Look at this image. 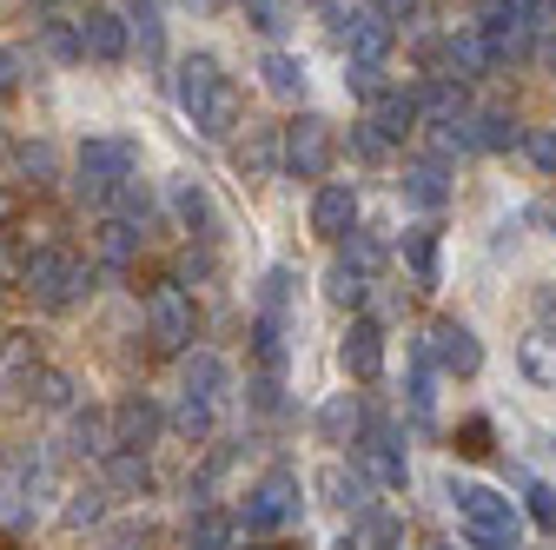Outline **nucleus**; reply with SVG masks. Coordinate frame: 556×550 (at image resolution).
I'll return each instance as SVG.
<instances>
[{
	"mask_svg": "<svg viewBox=\"0 0 556 550\" xmlns=\"http://www.w3.org/2000/svg\"><path fill=\"white\" fill-rule=\"evenodd\" d=\"M173 100H179V113L205 133V140H226V133L239 126V87L219 74V60H213V53L179 60V74H173Z\"/></svg>",
	"mask_w": 556,
	"mask_h": 550,
	"instance_id": "f257e3e1",
	"label": "nucleus"
},
{
	"mask_svg": "<svg viewBox=\"0 0 556 550\" xmlns=\"http://www.w3.org/2000/svg\"><path fill=\"white\" fill-rule=\"evenodd\" d=\"M21 292H34L47 312H66L80 292H93V265H87L80 252H66V246L27 252V265H21Z\"/></svg>",
	"mask_w": 556,
	"mask_h": 550,
	"instance_id": "f03ea898",
	"label": "nucleus"
},
{
	"mask_svg": "<svg viewBox=\"0 0 556 550\" xmlns=\"http://www.w3.org/2000/svg\"><path fill=\"white\" fill-rule=\"evenodd\" d=\"M451 504H457L464 537L477 550H517V511H510V498H497L491 485H457Z\"/></svg>",
	"mask_w": 556,
	"mask_h": 550,
	"instance_id": "7ed1b4c3",
	"label": "nucleus"
},
{
	"mask_svg": "<svg viewBox=\"0 0 556 550\" xmlns=\"http://www.w3.org/2000/svg\"><path fill=\"white\" fill-rule=\"evenodd\" d=\"M192 332H199L192 292L179 279H153L147 286V338H153V352H186Z\"/></svg>",
	"mask_w": 556,
	"mask_h": 550,
	"instance_id": "20e7f679",
	"label": "nucleus"
},
{
	"mask_svg": "<svg viewBox=\"0 0 556 550\" xmlns=\"http://www.w3.org/2000/svg\"><path fill=\"white\" fill-rule=\"evenodd\" d=\"M239 524H245L252 537H271V530L299 524V477H292V471H265L258 485L245 491V504H239Z\"/></svg>",
	"mask_w": 556,
	"mask_h": 550,
	"instance_id": "39448f33",
	"label": "nucleus"
},
{
	"mask_svg": "<svg viewBox=\"0 0 556 550\" xmlns=\"http://www.w3.org/2000/svg\"><path fill=\"white\" fill-rule=\"evenodd\" d=\"M132 173H139V147H132V140H87V147H80V192H87V199L113 205V192H119Z\"/></svg>",
	"mask_w": 556,
	"mask_h": 550,
	"instance_id": "423d86ee",
	"label": "nucleus"
},
{
	"mask_svg": "<svg viewBox=\"0 0 556 550\" xmlns=\"http://www.w3.org/2000/svg\"><path fill=\"white\" fill-rule=\"evenodd\" d=\"M331 153H338L331 126L312 120V113H299V120L286 126V140H278V160H286V173H299V179H325V173H331Z\"/></svg>",
	"mask_w": 556,
	"mask_h": 550,
	"instance_id": "0eeeda50",
	"label": "nucleus"
},
{
	"mask_svg": "<svg viewBox=\"0 0 556 550\" xmlns=\"http://www.w3.org/2000/svg\"><path fill=\"white\" fill-rule=\"evenodd\" d=\"M477 34H483L491 66H497V60H523V53H530V14H523V0H497L491 21H483Z\"/></svg>",
	"mask_w": 556,
	"mask_h": 550,
	"instance_id": "6e6552de",
	"label": "nucleus"
},
{
	"mask_svg": "<svg viewBox=\"0 0 556 550\" xmlns=\"http://www.w3.org/2000/svg\"><path fill=\"white\" fill-rule=\"evenodd\" d=\"M338 47L352 53V66H384V53H391V21H378L371 8L344 14V21H338Z\"/></svg>",
	"mask_w": 556,
	"mask_h": 550,
	"instance_id": "1a4fd4ad",
	"label": "nucleus"
},
{
	"mask_svg": "<svg viewBox=\"0 0 556 550\" xmlns=\"http://www.w3.org/2000/svg\"><path fill=\"white\" fill-rule=\"evenodd\" d=\"M352 220H358V192L344 186V179H325L312 192V233L318 239H344V233H352Z\"/></svg>",
	"mask_w": 556,
	"mask_h": 550,
	"instance_id": "9d476101",
	"label": "nucleus"
},
{
	"mask_svg": "<svg viewBox=\"0 0 556 550\" xmlns=\"http://www.w3.org/2000/svg\"><path fill=\"white\" fill-rule=\"evenodd\" d=\"M431 352H438V365H444V372H457V378H470V372L483 365V346H477V332H470L464 318H438Z\"/></svg>",
	"mask_w": 556,
	"mask_h": 550,
	"instance_id": "9b49d317",
	"label": "nucleus"
},
{
	"mask_svg": "<svg viewBox=\"0 0 556 550\" xmlns=\"http://www.w3.org/2000/svg\"><path fill=\"white\" fill-rule=\"evenodd\" d=\"M344 372L365 378V385L384 372V332L371 318H352V332H344Z\"/></svg>",
	"mask_w": 556,
	"mask_h": 550,
	"instance_id": "f8f14e48",
	"label": "nucleus"
},
{
	"mask_svg": "<svg viewBox=\"0 0 556 550\" xmlns=\"http://www.w3.org/2000/svg\"><path fill=\"white\" fill-rule=\"evenodd\" d=\"M74 34H80V53H93V60H119L126 53V21L113 8H87Z\"/></svg>",
	"mask_w": 556,
	"mask_h": 550,
	"instance_id": "ddd939ff",
	"label": "nucleus"
},
{
	"mask_svg": "<svg viewBox=\"0 0 556 550\" xmlns=\"http://www.w3.org/2000/svg\"><path fill=\"white\" fill-rule=\"evenodd\" d=\"M153 438H160V404L126 398V404L113 411V445H119V451H147Z\"/></svg>",
	"mask_w": 556,
	"mask_h": 550,
	"instance_id": "4468645a",
	"label": "nucleus"
},
{
	"mask_svg": "<svg viewBox=\"0 0 556 550\" xmlns=\"http://www.w3.org/2000/svg\"><path fill=\"white\" fill-rule=\"evenodd\" d=\"M404 199H410V205H425V213H438V205L451 199V173H444V160H410V166H404Z\"/></svg>",
	"mask_w": 556,
	"mask_h": 550,
	"instance_id": "2eb2a0df",
	"label": "nucleus"
},
{
	"mask_svg": "<svg viewBox=\"0 0 556 550\" xmlns=\"http://www.w3.org/2000/svg\"><path fill=\"white\" fill-rule=\"evenodd\" d=\"M34 372H40L34 332H0V391H14V385H34Z\"/></svg>",
	"mask_w": 556,
	"mask_h": 550,
	"instance_id": "dca6fc26",
	"label": "nucleus"
},
{
	"mask_svg": "<svg viewBox=\"0 0 556 550\" xmlns=\"http://www.w3.org/2000/svg\"><path fill=\"white\" fill-rule=\"evenodd\" d=\"M371 126L384 133V140L410 133L417 126V93H371Z\"/></svg>",
	"mask_w": 556,
	"mask_h": 550,
	"instance_id": "f3484780",
	"label": "nucleus"
},
{
	"mask_svg": "<svg viewBox=\"0 0 556 550\" xmlns=\"http://www.w3.org/2000/svg\"><path fill=\"white\" fill-rule=\"evenodd\" d=\"M517 365H523L530 385H549V391H556V338H549V332H530L523 346H517Z\"/></svg>",
	"mask_w": 556,
	"mask_h": 550,
	"instance_id": "a211bd4d",
	"label": "nucleus"
},
{
	"mask_svg": "<svg viewBox=\"0 0 556 550\" xmlns=\"http://www.w3.org/2000/svg\"><path fill=\"white\" fill-rule=\"evenodd\" d=\"M258 74H265V93H271V100H299V93H305V66H299V53H265Z\"/></svg>",
	"mask_w": 556,
	"mask_h": 550,
	"instance_id": "6ab92c4d",
	"label": "nucleus"
},
{
	"mask_svg": "<svg viewBox=\"0 0 556 550\" xmlns=\"http://www.w3.org/2000/svg\"><path fill=\"white\" fill-rule=\"evenodd\" d=\"M318 432H325V445H352V432H358V398H352V391L325 398V411H318Z\"/></svg>",
	"mask_w": 556,
	"mask_h": 550,
	"instance_id": "aec40b11",
	"label": "nucleus"
},
{
	"mask_svg": "<svg viewBox=\"0 0 556 550\" xmlns=\"http://www.w3.org/2000/svg\"><path fill=\"white\" fill-rule=\"evenodd\" d=\"M126 34H139V47H147V60H160V40H166L160 0H126Z\"/></svg>",
	"mask_w": 556,
	"mask_h": 550,
	"instance_id": "412c9836",
	"label": "nucleus"
},
{
	"mask_svg": "<svg viewBox=\"0 0 556 550\" xmlns=\"http://www.w3.org/2000/svg\"><path fill=\"white\" fill-rule=\"evenodd\" d=\"M132 246H139V233H132V226H126L119 213L93 226V252H100L106 265H126V259H132Z\"/></svg>",
	"mask_w": 556,
	"mask_h": 550,
	"instance_id": "4be33fe9",
	"label": "nucleus"
},
{
	"mask_svg": "<svg viewBox=\"0 0 556 550\" xmlns=\"http://www.w3.org/2000/svg\"><path fill=\"white\" fill-rule=\"evenodd\" d=\"M219 385H226V365H219L213 352H192V365H186V398H205V404H213Z\"/></svg>",
	"mask_w": 556,
	"mask_h": 550,
	"instance_id": "5701e85b",
	"label": "nucleus"
},
{
	"mask_svg": "<svg viewBox=\"0 0 556 550\" xmlns=\"http://www.w3.org/2000/svg\"><path fill=\"white\" fill-rule=\"evenodd\" d=\"M239 173H245V179H265V173H278V140H271L265 126H258L252 140L239 147Z\"/></svg>",
	"mask_w": 556,
	"mask_h": 550,
	"instance_id": "b1692460",
	"label": "nucleus"
},
{
	"mask_svg": "<svg viewBox=\"0 0 556 550\" xmlns=\"http://www.w3.org/2000/svg\"><path fill=\"white\" fill-rule=\"evenodd\" d=\"M470 126V147H483V153H497V147H517L523 133L504 120V113H483V120H464Z\"/></svg>",
	"mask_w": 556,
	"mask_h": 550,
	"instance_id": "393cba45",
	"label": "nucleus"
},
{
	"mask_svg": "<svg viewBox=\"0 0 556 550\" xmlns=\"http://www.w3.org/2000/svg\"><path fill=\"white\" fill-rule=\"evenodd\" d=\"M417 113H438V120L451 126V120L464 113V87H457V80H431L425 93H417Z\"/></svg>",
	"mask_w": 556,
	"mask_h": 550,
	"instance_id": "a878e982",
	"label": "nucleus"
},
{
	"mask_svg": "<svg viewBox=\"0 0 556 550\" xmlns=\"http://www.w3.org/2000/svg\"><path fill=\"white\" fill-rule=\"evenodd\" d=\"M365 464L378 471V485H404V458L391 451V438H384V432H371V438H365Z\"/></svg>",
	"mask_w": 556,
	"mask_h": 550,
	"instance_id": "bb28decb",
	"label": "nucleus"
},
{
	"mask_svg": "<svg viewBox=\"0 0 556 550\" xmlns=\"http://www.w3.org/2000/svg\"><path fill=\"white\" fill-rule=\"evenodd\" d=\"M325 292H331V305H338V312H358V305H365V279H358L352 265H331Z\"/></svg>",
	"mask_w": 556,
	"mask_h": 550,
	"instance_id": "cd10ccee",
	"label": "nucleus"
},
{
	"mask_svg": "<svg viewBox=\"0 0 556 550\" xmlns=\"http://www.w3.org/2000/svg\"><path fill=\"white\" fill-rule=\"evenodd\" d=\"M318 485L331 491V504H365V477H358V471H344V464H325Z\"/></svg>",
	"mask_w": 556,
	"mask_h": 550,
	"instance_id": "c85d7f7f",
	"label": "nucleus"
},
{
	"mask_svg": "<svg viewBox=\"0 0 556 550\" xmlns=\"http://www.w3.org/2000/svg\"><path fill=\"white\" fill-rule=\"evenodd\" d=\"M113 485H119V491H147V485H153L147 458H139V451H113Z\"/></svg>",
	"mask_w": 556,
	"mask_h": 550,
	"instance_id": "c756f323",
	"label": "nucleus"
},
{
	"mask_svg": "<svg viewBox=\"0 0 556 550\" xmlns=\"http://www.w3.org/2000/svg\"><path fill=\"white\" fill-rule=\"evenodd\" d=\"M451 445H457V458H491V418H464Z\"/></svg>",
	"mask_w": 556,
	"mask_h": 550,
	"instance_id": "7c9ffc66",
	"label": "nucleus"
},
{
	"mask_svg": "<svg viewBox=\"0 0 556 550\" xmlns=\"http://www.w3.org/2000/svg\"><path fill=\"white\" fill-rule=\"evenodd\" d=\"M410 272H417V286H438V239L431 233H410Z\"/></svg>",
	"mask_w": 556,
	"mask_h": 550,
	"instance_id": "2f4dec72",
	"label": "nucleus"
},
{
	"mask_svg": "<svg viewBox=\"0 0 556 550\" xmlns=\"http://www.w3.org/2000/svg\"><path fill=\"white\" fill-rule=\"evenodd\" d=\"M27 391H34L47 411H66V404H74V385H66L60 372H34V385H27Z\"/></svg>",
	"mask_w": 556,
	"mask_h": 550,
	"instance_id": "473e14b6",
	"label": "nucleus"
},
{
	"mask_svg": "<svg viewBox=\"0 0 556 550\" xmlns=\"http://www.w3.org/2000/svg\"><path fill=\"white\" fill-rule=\"evenodd\" d=\"M173 205H179V220H186V226H199V233L213 226V205H205V192H199V186H179V192H173Z\"/></svg>",
	"mask_w": 556,
	"mask_h": 550,
	"instance_id": "72a5a7b5",
	"label": "nucleus"
},
{
	"mask_svg": "<svg viewBox=\"0 0 556 550\" xmlns=\"http://www.w3.org/2000/svg\"><path fill=\"white\" fill-rule=\"evenodd\" d=\"M258 365H265V372L286 365V346H278V318H258Z\"/></svg>",
	"mask_w": 556,
	"mask_h": 550,
	"instance_id": "f704fd0d",
	"label": "nucleus"
},
{
	"mask_svg": "<svg viewBox=\"0 0 556 550\" xmlns=\"http://www.w3.org/2000/svg\"><path fill=\"white\" fill-rule=\"evenodd\" d=\"M378 259H384V246H378V239H352V246H344V259H338V265H352L358 279H365V272H371Z\"/></svg>",
	"mask_w": 556,
	"mask_h": 550,
	"instance_id": "c9c22d12",
	"label": "nucleus"
},
{
	"mask_svg": "<svg viewBox=\"0 0 556 550\" xmlns=\"http://www.w3.org/2000/svg\"><path fill=\"white\" fill-rule=\"evenodd\" d=\"M344 147H352L358 160H378V153H384V133H378V126L365 120V126H352V140H344Z\"/></svg>",
	"mask_w": 556,
	"mask_h": 550,
	"instance_id": "e433bc0d",
	"label": "nucleus"
},
{
	"mask_svg": "<svg viewBox=\"0 0 556 550\" xmlns=\"http://www.w3.org/2000/svg\"><path fill=\"white\" fill-rule=\"evenodd\" d=\"M523 153H530L543 173H556V133H523Z\"/></svg>",
	"mask_w": 556,
	"mask_h": 550,
	"instance_id": "4c0bfd02",
	"label": "nucleus"
},
{
	"mask_svg": "<svg viewBox=\"0 0 556 550\" xmlns=\"http://www.w3.org/2000/svg\"><path fill=\"white\" fill-rule=\"evenodd\" d=\"M530 517H536L543 530H556V491H549V485H530Z\"/></svg>",
	"mask_w": 556,
	"mask_h": 550,
	"instance_id": "58836bf2",
	"label": "nucleus"
},
{
	"mask_svg": "<svg viewBox=\"0 0 556 550\" xmlns=\"http://www.w3.org/2000/svg\"><path fill=\"white\" fill-rule=\"evenodd\" d=\"M21 265H27V252L14 239H0V286H21Z\"/></svg>",
	"mask_w": 556,
	"mask_h": 550,
	"instance_id": "ea45409f",
	"label": "nucleus"
},
{
	"mask_svg": "<svg viewBox=\"0 0 556 550\" xmlns=\"http://www.w3.org/2000/svg\"><path fill=\"white\" fill-rule=\"evenodd\" d=\"M100 517V491H80V504H66V530H80Z\"/></svg>",
	"mask_w": 556,
	"mask_h": 550,
	"instance_id": "a19ab883",
	"label": "nucleus"
},
{
	"mask_svg": "<svg viewBox=\"0 0 556 550\" xmlns=\"http://www.w3.org/2000/svg\"><path fill=\"white\" fill-rule=\"evenodd\" d=\"M252 27H265V34H278V27H286V14H278V0H252Z\"/></svg>",
	"mask_w": 556,
	"mask_h": 550,
	"instance_id": "79ce46f5",
	"label": "nucleus"
},
{
	"mask_svg": "<svg viewBox=\"0 0 556 550\" xmlns=\"http://www.w3.org/2000/svg\"><path fill=\"white\" fill-rule=\"evenodd\" d=\"M21 166H27V173H40V179H47V173H53V153H47V147H21Z\"/></svg>",
	"mask_w": 556,
	"mask_h": 550,
	"instance_id": "37998d69",
	"label": "nucleus"
},
{
	"mask_svg": "<svg viewBox=\"0 0 556 550\" xmlns=\"http://www.w3.org/2000/svg\"><path fill=\"white\" fill-rule=\"evenodd\" d=\"M371 14H378V21H410V14H417V0H378Z\"/></svg>",
	"mask_w": 556,
	"mask_h": 550,
	"instance_id": "c03bdc74",
	"label": "nucleus"
},
{
	"mask_svg": "<svg viewBox=\"0 0 556 550\" xmlns=\"http://www.w3.org/2000/svg\"><path fill=\"white\" fill-rule=\"evenodd\" d=\"M14 87H21V60L0 47V93H14Z\"/></svg>",
	"mask_w": 556,
	"mask_h": 550,
	"instance_id": "a18cd8bd",
	"label": "nucleus"
},
{
	"mask_svg": "<svg viewBox=\"0 0 556 550\" xmlns=\"http://www.w3.org/2000/svg\"><path fill=\"white\" fill-rule=\"evenodd\" d=\"M536 312H543V318L556 325V286H543V292H536Z\"/></svg>",
	"mask_w": 556,
	"mask_h": 550,
	"instance_id": "49530a36",
	"label": "nucleus"
},
{
	"mask_svg": "<svg viewBox=\"0 0 556 550\" xmlns=\"http://www.w3.org/2000/svg\"><path fill=\"white\" fill-rule=\"evenodd\" d=\"M543 66H549V74H556V40H549V47H543Z\"/></svg>",
	"mask_w": 556,
	"mask_h": 550,
	"instance_id": "de8ad7c7",
	"label": "nucleus"
},
{
	"mask_svg": "<svg viewBox=\"0 0 556 550\" xmlns=\"http://www.w3.org/2000/svg\"><path fill=\"white\" fill-rule=\"evenodd\" d=\"M0 220H14V199L8 192H0Z\"/></svg>",
	"mask_w": 556,
	"mask_h": 550,
	"instance_id": "09e8293b",
	"label": "nucleus"
},
{
	"mask_svg": "<svg viewBox=\"0 0 556 550\" xmlns=\"http://www.w3.org/2000/svg\"><path fill=\"white\" fill-rule=\"evenodd\" d=\"M40 8H66V0H40Z\"/></svg>",
	"mask_w": 556,
	"mask_h": 550,
	"instance_id": "8fccbe9b",
	"label": "nucleus"
},
{
	"mask_svg": "<svg viewBox=\"0 0 556 550\" xmlns=\"http://www.w3.org/2000/svg\"><path fill=\"white\" fill-rule=\"evenodd\" d=\"M431 550H451V543H431Z\"/></svg>",
	"mask_w": 556,
	"mask_h": 550,
	"instance_id": "3c124183",
	"label": "nucleus"
}]
</instances>
